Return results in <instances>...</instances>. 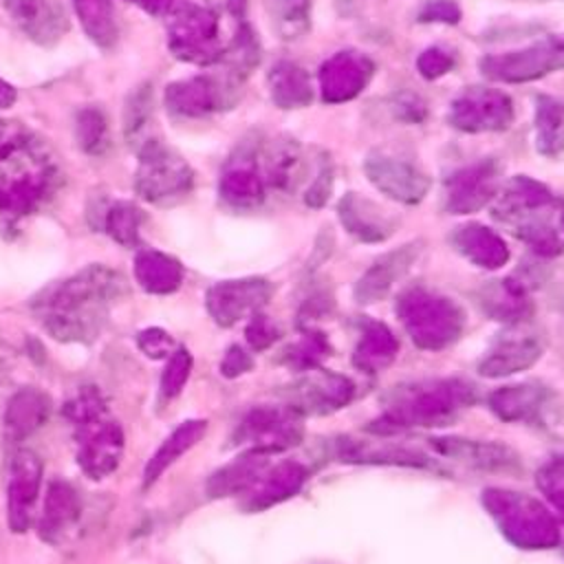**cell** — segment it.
<instances>
[{
  "label": "cell",
  "instance_id": "obj_1",
  "mask_svg": "<svg viewBox=\"0 0 564 564\" xmlns=\"http://www.w3.org/2000/svg\"><path fill=\"white\" fill-rule=\"evenodd\" d=\"M119 289L121 280L112 271L93 267L51 289L37 302V313L55 339L90 341Z\"/></svg>",
  "mask_w": 564,
  "mask_h": 564
},
{
  "label": "cell",
  "instance_id": "obj_2",
  "mask_svg": "<svg viewBox=\"0 0 564 564\" xmlns=\"http://www.w3.org/2000/svg\"><path fill=\"white\" fill-rule=\"evenodd\" d=\"M64 414L73 425L79 469L93 480L110 476L121 463L126 436L99 390H79L64 405Z\"/></svg>",
  "mask_w": 564,
  "mask_h": 564
},
{
  "label": "cell",
  "instance_id": "obj_3",
  "mask_svg": "<svg viewBox=\"0 0 564 564\" xmlns=\"http://www.w3.org/2000/svg\"><path fill=\"white\" fill-rule=\"evenodd\" d=\"M555 209V198L540 185L529 178H516L502 194L496 216L511 225L518 236L533 238V242L544 245L549 238L557 242V236L551 227V216Z\"/></svg>",
  "mask_w": 564,
  "mask_h": 564
},
{
  "label": "cell",
  "instance_id": "obj_4",
  "mask_svg": "<svg viewBox=\"0 0 564 564\" xmlns=\"http://www.w3.org/2000/svg\"><path fill=\"white\" fill-rule=\"evenodd\" d=\"M40 482L42 460L31 449H18L11 458L7 485V518L13 533H24L31 527Z\"/></svg>",
  "mask_w": 564,
  "mask_h": 564
},
{
  "label": "cell",
  "instance_id": "obj_5",
  "mask_svg": "<svg viewBox=\"0 0 564 564\" xmlns=\"http://www.w3.org/2000/svg\"><path fill=\"white\" fill-rule=\"evenodd\" d=\"M401 311L403 322L412 333V339L421 341L423 346H436L438 341H447L458 328V313L441 297L412 291L403 297Z\"/></svg>",
  "mask_w": 564,
  "mask_h": 564
},
{
  "label": "cell",
  "instance_id": "obj_6",
  "mask_svg": "<svg viewBox=\"0 0 564 564\" xmlns=\"http://www.w3.org/2000/svg\"><path fill=\"white\" fill-rule=\"evenodd\" d=\"M564 64V44L562 42H542L527 51L507 53L502 57L482 59V70L494 79L505 82H524L540 77Z\"/></svg>",
  "mask_w": 564,
  "mask_h": 564
},
{
  "label": "cell",
  "instance_id": "obj_7",
  "mask_svg": "<svg viewBox=\"0 0 564 564\" xmlns=\"http://www.w3.org/2000/svg\"><path fill=\"white\" fill-rule=\"evenodd\" d=\"M366 174L370 183L381 189L386 196L401 200V203H419L427 192V176L419 172L414 165L383 156V154H370L366 159Z\"/></svg>",
  "mask_w": 564,
  "mask_h": 564
},
{
  "label": "cell",
  "instance_id": "obj_8",
  "mask_svg": "<svg viewBox=\"0 0 564 564\" xmlns=\"http://www.w3.org/2000/svg\"><path fill=\"white\" fill-rule=\"evenodd\" d=\"M82 516V498L77 489L64 480L53 478L46 487L44 505L37 520V533L48 544H59L77 524Z\"/></svg>",
  "mask_w": 564,
  "mask_h": 564
},
{
  "label": "cell",
  "instance_id": "obj_9",
  "mask_svg": "<svg viewBox=\"0 0 564 564\" xmlns=\"http://www.w3.org/2000/svg\"><path fill=\"white\" fill-rule=\"evenodd\" d=\"M452 121L463 130H500L511 121V101L496 90L474 88L465 93L452 112Z\"/></svg>",
  "mask_w": 564,
  "mask_h": 564
},
{
  "label": "cell",
  "instance_id": "obj_10",
  "mask_svg": "<svg viewBox=\"0 0 564 564\" xmlns=\"http://www.w3.org/2000/svg\"><path fill=\"white\" fill-rule=\"evenodd\" d=\"M51 414V401L48 397L37 388H20L11 394L4 408V436L9 443L18 445L26 438H31L48 419Z\"/></svg>",
  "mask_w": 564,
  "mask_h": 564
},
{
  "label": "cell",
  "instance_id": "obj_11",
  "mask_svg": "<svg viewBox=\"0 0 564 564\" xmlns=\"http://www.w3.org/2000/svg\"><path fill=\"white\" fill-rule=\"evenodd\" d=\"M269 284L264 280H240V282H225L209 291L207 306L214 319L223 326L234 324L247 311L256 308L269 297Z\"/></svg>",
  "mask_w": 564,
  "mask_h": 564
},
{
  "label": "cell",
  "instance_id": "obj_12",
  "mask_svg": "<svg viewBox=\"0 0 564 564\" xmlns=\"http://www.w3.org/2000/svg\"><path fill=\"white\" fill-rule=\"evenodd\" d=\"M372 64L364 55L341 51L322 66V90L324 99L341 101L355 97L368 82Z\"/></svg>",
  "mask_w": 564,
  "mask_h": 564
},
{
  "label": "cell",
  "instance_id": "obj_13",
  "mask_svg": "<svg viewBox=\"0 0 564 564\" xmlns=\"http://www.w3.org/2000/svg\"><path fill=\"white\" fill-rule=\"evenodd\" d=\"M419 253V247L416 245H403L401 249L392 251V253H386L383 258H379L368 271L366 275L359 280L357 284V300L359 302H375V300H381L392 282H397L405 271L408 267L414 262Z\"/></svg>",
  "mask_w": 564,
  "mask_h": 564
},
{
  "label": "cell",
  "instance_id": "obj_14",
  "mask_svg": "<svg viewBox=\"0 0 564 564\" xmlns=\"http://www.w3.org/2000/svg\"><path fill=\"white\" fill-rule=\"evenodd\" d=\"M498 172L494 163H478L454 174L449 185V207L456 214L478 209L496 189Z\"/></svg>",
  "mask_w": 564,
  "mask_h": 564
},
{
  "label": "cell",
  "instance_id": "obj_15",
  "mask_svg": "<svg viewBox=\"0 0 564 564\" xmlns=\"http://www.w3.org/2000/svg\"><path fill=\"white\" fill-rule=\"evenodd\" d=\"M207 423L205 421H185L181 423L161 445L159 449L152 454V458L148 460L145 469H143V487H150L152 482H156L161 478V474L174 463L178 460L192 445L198 443V438L205 434Z\"/></svg>",
  "mask_w": 564,
  "mask_h": 564
},
{
  "label": "cell",
  "instance_id": "obj_16",
  "mask_svg": "<svg viewBox=\"0 0 564 564\" xmlns=\"http://www.w3.org/2000/svg\"><path fill=\"white\" fill-rule=\"evenodd\" d=\"M339 218L346 229L361 240H383L390 234V220L381 209L352 192L341 198Z\"/></svg>",
  "mask_w": 564,
  "mask_h": 564
},
{
  "label": "cell",
  "instance_id": "obj_17",
  "mask_svg": "<svg viewBox=\"0 0 564 564\" xmlns=\"http://www.w3.org/2000/svg\"><path fill=\"white\" fill-rule=\"evenodd\" d=\"M454 240L465 256L480 262L482 267H498L509 256L502 240H498L489 229L478 227V225L460 227V231L456 234Z\"/></svg>",
  "mask_w": 564,
  "mask_h": 564
},
{
  "label": "cell",
  "instance_id": "obj_18",
  "mask_svg": "<svg viewBox=\"0 0 564 564\" xmlns=\"http://www.w3.org/2000/svg\"><path fill=\"white\" fill-rule=\"evenodd\" d=\"M535 145L542 154H555L564 148V104L540 97L535 112Z\"/></svg>",
  "mask_w": 564,
  "mask_h": 564
},
{
  "label": "cell",
  "instance_id": "obj_19",
  "mask_svg": "<svg viewBox=\"0 0 564 564\" xmlns=\"http://www.w3.org/2000/svg\"><path fill=\"white\" fill-rule=\"evenodd\" d=\"M271 93L282 108H300L311 101L308 77L295 64H278L271 73Z\"/></svg>",
  "mask_w": 564,
  "mask_h": 564
},
{
  "label": "cell",
  "instance_id": "obj_20",
  "mask_svg": "<svg viewBox=\"0 0 564 564\" xmlns=\"http://www.w3.org/2000/svg\"><path fill=\"white\" fill-rule=\"evenodd\" d=\"M137 278L152 293H170L181 282V267L161 253H143L137 260Z\"/></svg>",
  "mask_w": 564,
  "mask_h": 564
},
{
  "label": "cell",
  "instance_id": "obj_21",
  "mask_svg": "<svg viewBox=\"0 0 564 564\" xmlns=\"http://www.w3.org/2000/svg\"><path fill=\"white\" fill-rule=\"evenodd\" d=\"M540 348L529 341V339H516V341H505L498 352H491V357L480 366L482 375H502V372H513L527 364H531L540 352Z\"/></svg>",
  "mask_w": 564,
  "mask_h": 564
},
{
  "label": "cell",
  "instance_id": "obj_22",
  "mask_svg": "<svg viewBox=\"0 0 564 564\" xmlns=\"http://www.w3.org/2000/svg\"><path fill=\"white\" fill-rule=\"evenodd\" d=\"M308 9L311 0H269V11L273 15L271 20L284 40H295L306 31Z\"/></svg>",
  "mask_w": 564,
  "mask_h": 564
},
{
  "label": "cell",
  "instance_id": "obj_23",
  "mask_svg": "<svg viewBox=\"0 0 564 564\" xmlns=\"http://www.w3.org/2000/svg\"><path fill=\"white\" fill-rule=\"evenodd\" d=\"M189 370H192L189 352L183 350V348L174 350L170 355L165 368H163V375H161V392H163V397H167V399L176 397L183 390V386H185V381L189 377Z\"/></svg>",
  "mask_w": 564,
  "mask_h": 564
},
{
  "label": "cell",
  "instance_id": "obj_24",
  "mask_svg": "<svg viewBox=\"0 0 564 564\" xmlns=\"http://www.w3.org/2000/svg\"><path fill=\"white\" fill-rule=\"evenodd\" d=\"M137 344H139V348H141L148 357H152V359H161V357L174 352V350H172L174 344H172L170 335H167L165 330H159V328H148V330L139 333Z\"/></svg>",
  "mask_w": 564,
  "mask_h": 564
},
{
  "label": "cell",
  "instance_id": "obj_25",
  "mask_svg": "<svg viewBox=\"0 0 564 564\" xmlns=\"http://www.w3.org/2000/svg\"><path fill=\"white\" fill-rule=\"evenodd\" d=\"M330 185H333V167H330V161L328 159H322V165L317 170V176L313 181V185L308 187V194H306V203L308 205H322L328 194H330Z\"/></svg>",
  "mask_w": 564,
  "mask_h": 564
},
{
  "label": "cell",
  "instance_id": "obj_26",
  "mask_svg": "<svg viewBox=\"0 0 564 564\" xmlns=\"http://www.w3.org/2000/svg\"><path fill=\"white\" fill-rule=\"evenodd\" d=\"M449 66H452V59H449L443 51H438V48L425 51V55L419 59V68H421V73H423L425 77H438V75H443Z\"/></svg>",
  "mask_w": 564,
  "mask_h": 564
},
{
  "label": "cell",
  "instance_id": "obj_27",
  "mask_svg": "<svg viewBox=\"0 0 564 564\" xmlns=\"http://www.w3.org/2000/svg\"><path fill=\"white\" fill-rule=\"evenodd\" d=\"M421 20H443V22H456L458 9L449 0H436L432 2L423 13Z\"/></svg>",
  "mask_w": 564,
  "mask_h": 564
},
{
  "label": "cell",
  "instance_id": "obj_28",
  "mask_svg": "<svg viewBox=\"0 0 564 564\" xmlns=\"http://www.w3.org/2000/svg\"><path fill=\"white\" fill-rule=\"evenodd\" d=\"M247 368H249L247 355H245L240 348H231V350L227 352L225 361H223V372H225L227 377H234V375H238V372H242V370H247Z\"/></svg>",
  "mask_w": 564,
  "mask_h": 564
}]
</instances>
